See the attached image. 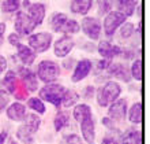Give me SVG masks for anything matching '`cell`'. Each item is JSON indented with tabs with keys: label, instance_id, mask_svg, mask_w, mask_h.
Returning a JSON list of instances; mask_svg holds the SVG:
<instances>
[{
	"label": "cell",
	"instance_id": "45",
	"mask_svg": "<svg viewBox=\"0 0 150 144\" xmlns=\"http://www.w3.org/2000/svg\"><path fill=\"white\" fill-rule=\"evenodd\" d=\"M8 144H16V143H15V141H14V140H11V141H10V143H8Z\"/></svg>",
	"mask_w": 150,
	"mask_h": 144
},
{
	"label": "cell",
	"instance_id": "9",
	"mask_svg": "<svg viewBox=\"0 0 150 144\" xmlns=\"http://www.w3.org/2000/svg\"><path fill=\"white\" fill-rule=\"evenodd\" d=\"M127 114V102L124 99H117L111 103V107L108 110V115L112 121H122L126 118Z\"/></svg>",
	"mask_w": 150,
	"mask_h": 144
},
{
	"label": "cell",
	"instance_id": "35",
	"mask_svg": "<svg viewBox=\"0 0 150 144\" xmlns=\"http://www.w3.org/2000/svg\"><path fill=\"white\" fill-rule=\"evenodd\" d=\"M111 7H112V0H98V12L101 15L109 12Z\"/></svg>",
	"mask_w": 150,
	"mask_h": 144
},
{
	"label": "cell",
	"instance_id": "17",
	"mask_svg": "<svg viewBox=\"0 0 150 144\" xmlns=\"http://www.w3.org/2000/svg\"><path fill=\"white\" fill-rule=\"evenodd\" d=\"M16 49H18V56H19L21 62L26 66H30V64L34 62L36 59V52L33 51L30 47H26L25 44H18L16 45Z\"/></svg>",
	"mask_w": 150,
	"mask_h": 144
},
{
	"label": "cell",
	"instance_id": "39",
	"mask_svg": "<svg viewBox=\"0 0 150 144\" xmlns=\"http://www.w3.org/2000/svg\"><path fill=\"white\" fill-rule=\"evenodd\" d=\"M6 69H7V60L4 59V56L0 55V76L4 73Z\"/></svg>",
	"mask_w": 150,
	"mask_h": 144
},
{
	"label": "cell",
	"instance_id": "44",
	"mask_svg": "<svg viewBox=\"0 0 150 144\" xmlns=\"http://www.w3.org/2000/svg\"><path fill=\"white\" fill-rule=\"evenodd\" d=\"M23 6H25V7H29V6H30V1H29V0H25V1H23Z\"/></svg>",
	"mask_w": 150,
	"mask_h": 144
},
{
	"label": "cell",
	"instance_id": "32",
	"mask_svg": "<svg viewBox=\"0 0 150 144\" xmlns=\"http://www.w3.org/2000/svg\"><path fill=\"white\" fill-rule=\"evenodd\" d=\"M4 12H14L19 8V0H4L1 4Z\"/></svg>",
	"mask_w": 150,
	"mask_h": 144
},
{
	"label": "cell",
	"instance_id": "14",
	"mask_svg": "<svg viewBox=\"0 0 150 144\" xmlns=\"http://www.w3.org/2000/svg\"><path fill=\"white\" fill-rule=\"evenodd\" d=\"M19 74H21L22 81H23L25 87H26L29 91H32V92L37 91V88H38V80H37L36 74H34L32 70H29V69H26V67H21Z\"/></svg>",
	"mask_w": 150,
	"mask_h": 144
},
{
	"label": "cell",
	"instance_id": "2",
	"mask_svg": "<svg viewBox=\"0 0 150 144\" xmlns=\"http://www.w3.org/2000/svg\"><path fill=\"white\" fill-rule=\"evenodd\" d=\"M38 78L47 84H51L55 80H57L60 76V67L59 64L53 60H42L40 62L38 69H37Z\"/></svg>",
	"mask_w": 150,
	"mask_h": 144
},
{
	"label": "cell",
	"instance_id": "22",
	"mask_svg": "<svg viewBox=\"0 0 150 144\" xmlns=\"http://www.w3.org/2000/svg\"><path fill=\"white\" fill-rule=\"evenodd\" d=\"M70 122V112L68 111H59L55 117V121H53V125H55V130L56 132H60L63 128H66Z\"/></svg>",
	"mask_w": 150,
	"mask_h": 144
},
{
	"label": "cell",
	"instance_id": "20",
	"mask_svg": "<svg viewBox=\"0 0 150 144\" xmlns=\"http://www.w3.org/2000/svg\"><path fill=\"white\" fill-rule=\"evenodd\" d=\"M119 12H122L124 16H131L137 7V0H120L116 3Z\"/></svg>",
	"mask_w": 150,
	"mask_h": 144
},
{
	"label": "cell",
	"instance_id": "23",
	"mask_svg": "<svg viewBox=\"0 0 150 144\" xmlns=\"http://www.w3.org/2000/svg\"><path fill=\"white\" fill-rule=\"evenodd\" d=\"M123 143L124 144H142V135L139 130L128 129L123 135Z\"/></svg>",
	"mask_w": 150,
	"mask_h": 144
},
{
	"label": "cell",
	"instance_id": "41",
	"mask_svg": "<svg viewBox=\"0 0 150 144\" xmlns=\"http://www.w3.org/2000/svg\"><path fill=\"white\" fill-rule=\"evenodd\" d=\"M101 144H119V143H117L116 140H115L113 137L107 136V137H105V139L103 140V143H101Z\"/></svg>",
	"mask_w": 150,
	"mask_h": 144
},
{
	"label": "cell",
	"instance_id": "34",
	"mask_svg": "<svg viewBox=\"0 0 150 144\" xmlns=\"http://www.w3.org/2000/svg\"><path fill=\"white\" fill-rule=\"evenodd\" d=\"M60 144H82V140H81V137L78 135H67V136H64L60 141Z\"/></svg>",
	"mask_w": 150,
	"mask_h": 144
},
{
	"label": "cell",
	"instance_id": "29",
	"mask_svg": "<svg viewBox=\"0 0 150 144\" xmlns=\"http://www.w3.org/2000/svg\"><path fill=\"white\" fill-rule=\"evenodd\" d=\"M68 19V16L66 14H62V12H56L53 14L51 18V28L55 30V32H59L60 28L64 25V22Z\"/></svg>",
	"mask_w": 150,
	"mask_h": 144
},
{
	"label": "cell",
	"instance_id": "26",
	"mask_svg": "<svg viewBox=\"0 0 150 144\" xmlns=\"http://www.w3.org/2000/svg\"><path fill=\"white\" fill-rule=\"evenodd\" d=\"M23 121H25V125H26L33 133H36L40 129L41 120H40V117H37V114H26Z\"/></svg>",
	"mask_w": 150,
	"mask_h": 144
},
{
	"label": "cell",
	"instance_id": "27",
	"mask_svg": "<svg viewBox=\"0 0 150 144\" xmlns=\"http://www.w3.org/2000/svg\"><path fill=\"white\" fill-rule=\"evenodd\" d=\"M91 115V108L87 104H78L74 108V118L78 122H81L82 120H85L86 117Z\"/></svg>",
	"mask_w": 150,
	"mask_h": 144
},
{
	"label": "cell",
	"instance_id": "10",
	"mask_svg": "<svg viewBox=\"0 0 150 144\" xmlns=\"http://www.w3.org/2000/svg\"><path fill=\"white\" fill-rule=\"evenodd\" d=\"M72 48H74V40H72L70 36H63L55 43L53 51H55L56 56H59V58H66V56L71 52Z\"/></svg>",
	"mask_w": 150,
	"mask_h": 144
},
{
	"label": "cell",
	"instance_id": "16",
	"mask_svg": "<svg viewBox=\"0 0 150 144\" xmlns=\"http://www.w3.org/2000/svg\"><path fill=\"white\" fill-rule=\"evenodd\" d=\"M7 117L11 121H21L25 120L26 117V107L22 103H12L10 107L7 108Z\"/></svg>",
	"mask_w": 150,
	"mask_h": 144
},
{
	"label": "cell",
	"instance_id": "25",
	"mask_svg": "<svg viewBox=\"0 0 150 144\" xmlns=\"http://www.w3.org/2000/svg\"><path fill=\"white\" fill-rule=\"evenodd\" d=\"M78 99H79V96L74 89H67V91H64V93H63L62 104H63L64 107H72V106L78 102Z\"/></svg>",
	"mask_w": 150,
	"mask_h": 144
},
{
	"label": "cell",
	"instance_id": "33",
	"mask_svg": "<svg viewBox=\"0 0 150 144\" xmlns=\"http://www.w3.org/2000/svg\"><path fill=\"white\" fill-rule=\"evenodd\" d=\"M134 24H131V22H124L122 25V29H120V34H122L123 39H128L131 37V34L134 33Z\"/></svg>",
	"mask_w": 150,
	"mask_h": 144
},
{
	"label": "cell",
	"instance_id": "18",
	"mask_svg": "<svg viewBox=\"0 0 150 144\" xmlns=\"http://www.w3.org/2000/svg\"><path fill=\"white\" fill-rule=\"evenodd\" d=\"M108 70H109V74L113 77H116V78H120V80L126 81V82H128L130 81V70L124 66V64L122 63H113V64H109V67H108Z\"/></svg>",
	"mask_w": 150,
	"mask_h": 144
},
{
	"label": "cell",
	"instance_id": "30",
	"mask_svg": "<svg viewBox=\"0 0 150 144\" xmlns=\"http://www.w3.org/2000/svg\"><path fill=\"white\" fill-rule=\"evenodd\" d=\"M130 74L134 77L137 81L142 80V59H141V58H138V59H135L134 62H132Z\"/></svg>",
	"mask_w": 150,
	"mask_h": 144
},
{
	"label": "cell",
	"instance_id": "24",
	"mask_svg": "<svg viewBox=\"0 0 150 144\" xmlns=\"http://www.w3.org/2000/svg\"><path fill=\"white\" fill-rule=\"evenodd\" d=\"M33 136H34V133H33L26 125L19 126L18 130H16V137L25 144H32L33 143Z\"/></svg>",
	"mask_w": 150,
	"mask_h": 144
},
{
	"label": "cell",
	"instance_id": "42",
	"mask_svg": "<svg viewBox=\"0 0 150 144\" xmlns=\"http://www.w3.org/2000/svg\"><path fill=\"white\" fill-rule=\"evenodd\" d=\"M6 139H7V135L6 133H0V144H4Z\"/></svg>",
	"mask_w": 150,
	"mask_h": 144
},
{
	"label": "cell",
	"instance_id": "3",
	"mask_svg": "<svg viewBox=\"0 0 150 144\" xmlns=\"http://www.w3.org/2000/svg\"><path fill=\"white\" fill-rule=\"evenodd\" d=\"M64 87L59 84H48L42 89H40V97L42 100H47L48 103L59 107L62 104V97L64 93Z\"/></svg>",
	"mask_w": 150,
	"mask_h": 144
},
{
	"label": "cell",
	"instance_id": "37",
	"mask_svg": "<svg viewBox=\"0 0 150 144\" xmlns=\"http://www.w3.org/2000/svg\"><path fill=\"white\" fill-rule=\"evenodd\" d=\"M19 37L21 36H18L16 33H11V34L8 36V43L11 45H18L19 44Z\"/></svg>",
	"mask_w": 150,
	"mask_h": 144
},
{
	"label": "cell",
	"instance_id": "7",
	"mask_svg": "<svg viewBox=\"0 0 150 144\" xmlns=\"http://www.w3.org/2000/svg\"><path fill=\"white\" fill-rule=\"evenodd\" d=\"M81 28L89 39H91V40H98L100 39L101 24H100V21L97 18H93V16L83 18V21L81 22Z\"/></svg>",
	"mask_w": 150,
	"mask_h": 144
},
{
	"label": "cell",
	"instance_id": "6",
	"mask_svg": "<svg viewBox=\"0 0 150 144\" xmlns=\"http://www.w3.org/2000/svg\"><path fill=\"white\" fill-rule=\"evenodd\" d=\"M15 32L18 36H26V34H30V33L34 30L36 25L30 19V16L23 11L16 12V18H15Z\"/></svg>",
	"mask_w": 150,
	"mask_h": 144
},
{
	"label": "cell",
	"instance_id": "43",
	"mask_svg": "<svg viewBox=\"0 0 150 144\" xmlns=\"http://www.w3.org/2000/svg\"><path fill=\"white\" fill-rule=\"evenodd\" d=\"M4 30H6V25L0 24V36H1V34H4Z\"/></svg>",
	"mask_w": 150,
	"mask_h": 144
},
{
	"label": "cell",
	"instance_id": "15",
	"mask_svg": "<svg viewBox=\"0 0 150 144\" xmlns=\"http://www.w3.org/2000/svg\"><path fill=\"white\" fill-rule=\"evenodd\" d=\"M0 91L7 95L15 93L16 91V77L14 72H7V74L4 76V78L0 81Z\"/></svg>",
	"mask_w": 150,
	"mask_h": 144
},
{
	"label": "cell",
	"instance_id": "8",
	"mask_svg": "<svg viewBox=\"0 0 150 144\" xmlns=\"http://www.w3.org/2000/svg\"><path fill=\"white\" fill-rule=\"evenodd\" d=\"M81 126V133H82L83 140L87 144H94L96 141V124L93 120V115L86 117L85 120L79 122Z\"/></svg>",
	"mask_w": 150,
	"mask_h": 144
},
{
	"label": "cell",
	"instance_id": "19",
	"mask_svg": "<svg viewBox=\"0 0 150 144\" xmlns=\"http://www.w3.org/2000/svg\"><path fill=\"white\" fill-rule=\"evenodd\" d=\"M93 6V0H72L70 4V10L74 14L86 15Z\"/></svg>",
	"mask_w": 150,
	"mask_h": 144
},
{
	"label": "cell",
	"instance_id": "40",
	"mask_svg": "<svg viewBox=\"0 0 150 144\" xmlns=\"http://www.w3.org/2000/svg\"><path fill=\"white\" fill-rule=\"evenodd\" d=\"M103 124L105 125V126H108L109 129H113V128H115L113 121H112L111 118H103Z\"/></svg>",
	"mask_w": 150,
	"mask_h": 144
},
{
	"label": "cell",
	"instance_id": "38",
	"mask_svg": "<svg viewBox=\"0 0 150 144\" xmlns=\"http://www.w3.org/2000/svg\"><path fill=\"white\" fill-rule=\"evenodd\" d=\"M93 95H94V87H91V85L86 87V88H85V92H83V96H85L86 99H91Z\"/></svg>",
	"mask_w": 150,
	"mask_h": 144
},
{
	"label": "cell",
	"instance_id": "12",
	"mask_svg": "<svg viewBox=\"0 0 150 144\" xmlns=\"http://www.w3.org/2000/svg\"><path fill=\"white\" fill-rule=\"evenodd\" d=\"M98 52L104 59L111 60L112 58H115V56H117L122 54L123 48H120L119 45L111 44V43H108V41H101L98 44Z\"/></svg>",
	"mask_w": 150,
	"mask_h": 144
},
{
	"label": "cell",
	"instance_id": "4",
	"mask_svg": "<svg viewBox=\"0 0 150 144\" xmlns=\"http://www.w3.org/2000/svg\"><path fill=\"white\" fill-rule=\"evenodd\" d=\"M52 43V34L47 32L36 33L29 36V45L34 52H45L51 47Z\"/></svg>",
	"mask_w": 150,
	"mask_h": 144
},
{
	"label": "cell",
	"instance_id": "13",
	"mask_svg": "<svg viewBox=\"0 0 150 144\" xmlns=\"http://www.w3.org/2000/svg\"><path fill=\"white\" fill-rule=\"evenodd\" d=\"M28 8H29L28 15L34 22V25L38 26V25L42 24L44 18H45V6L42 3H33Z\"/></svg>",
	"mask_w": 150,
	"mask_h": 144
},
{
	"label": "cell",
	"instance_id": "36",
	"mask_svg": "<svg viewBox=\"0 0 150 144\" xmlns=\"http://www.w3.org/2000/svg\"><path fill=\"white\" fill-rule=\"evenodd\" d=\"M8 102H10V99H8V95L0 91V111H3L4 108L7 107Z\"/></svg>",
	"mask_w": 150,
	"mask_h": 144
},
{
	"label": "cell",
	"instance_id": "11",
	"mask_svg": "<svg viewBox=\"0 0 150 144\" xmlns=\"http://www.w3.org/2000/svg\"><path fill=\"white\" fill-rule=\"evenodd\" d=\"M91 67H93V64L89 59H82L79 60L76 66H75V70L72 73V77H71V81L72 82H79V81H82L83 78H86L87 74L90 73Z\"/></svg>",
	"mask_w": 150,
	"mask_h": 144
},
{
	"label": "cell",
	"instance_id": "21",
	"mask_svg": "<svg viewBox=\"0 0 150 144\" xmlns=\"http://www.w3.org/2000/svg\"><path fill=\"white\" fill-rule=\"evenodd\" d=\"M128 118L135 125H139L142 122V103L141 102H137L135 104H132V107L128 111Z\"/></svg>",
	"mask_w": 150,
	"mask_h": 144
},
{
	"label": "cell",
	"instance_id": "28",
	"mask_svg": "<svg viewBox=\"0 0 150 144\" xmlns=\"http://www.w3.org/2000/svg\"><path fill=\"white\" fill-rule=\"evenodd\" d=\"M81 30V26L75 19H67L64 22V25L60 28L59 32L64 33V34H74V33H78Z\"/></svg>",
	"mask_w": 150,
	"mask_h": 144
},
{
	"label": "cell",
	"instance_id": "5",
	"mask_svg": "<svg viewBox=\"0 0 150 144\" xmlns=\"http://www.w3.org/2000/svg\"><path fill=\"white\" fill-rule=\"evenodd\" d=\"M127 16H124L122 12L119 11H112L109 12L107 16H105V19H104V32L107 34L108 37H112L116 32V29L119 26H122L124 22H126Z\"/></svg>",
	"mask_w": 150,
	"mask_h": 144
},
{
	"label": "cell",
	"instance_id": "1",
	"mask_svg": "<svg viewBox=\"0 0 150 144\" xmlns=\"http://www.w3.org/2000/svg\"><path fill=\"white\" fill-rule=\"evenodd\" d=\"M122 88L116 81H108L97 91V102L101 107H107L120 96Z\"/></svg>",
	"mask_w": 150,
	"mask_h": 144
},
{
	"label": "cell",
	"instance_id": "31",
	"mask_svg": "<svg viewBox=\"0 0 150 144\" xmlns=\"http://www.w3.org/2000/svg\"><path fill=\"white\" fill-rule=\"evenodd\" d=\"M28 106L32 108V110L37 111L38 114H44V112H45V106H44V103H42V100H41V99L32 97V99H29Z\"/></svg>",
	"mask_w": 150,
	"mask_h": 144
}]
</instances>
